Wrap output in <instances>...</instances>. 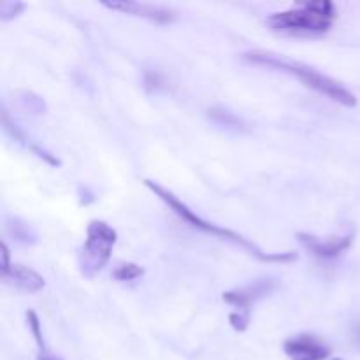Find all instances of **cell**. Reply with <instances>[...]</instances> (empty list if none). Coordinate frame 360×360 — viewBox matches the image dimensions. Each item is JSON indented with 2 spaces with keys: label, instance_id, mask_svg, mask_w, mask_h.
<instances>
[{
  "label": "cell",
  "instance_id": "obj_20",
  "mask_svg": "<svg viewBox=\"0 0 360 360\" xmlns=\"http://www.w3.org/2000/svg\"><path fill=\"white\" fill-rule=\"evenodd\" d=\"M0 257H2V276L4 274L9 273V269L13 267V264H11V252L9 248H7L6 243H0Z\"/></svg>",
  "mask_w": 360,
  "mask_h": 360
},
{
  "label": "cell",
  "instance_id": "obj_2",
  "mask_svg": "<svg viewBox=\"0 0 360 360\" xmlns=\"http://www.w3.org/2000/svg\"><path fill=\"white\" fill-rule=\"evenodd\" d=\"M144 185H146L148 188H150L151 192H153L155 195L162 200V202L167 204V206L171 207V210L174 211V213L178 214L183 221H186L188 225H192V227L197 229V231H202V232H206V234H213V236H217V238L225 239V241H232L234 245L245 248L250 255H253L255 259H259L260 262L288 264V262H294V260H297V253H294V252L266 253V252H262V250H260L255 243H252L250 239L243 238V236L238 234V232L231 231V229L220 227V225H217V224H211V221L202 220L200 217H197L195 211H192L188 206H186V204H183L181 200L174 195V193L169 192L167 188H164V186L158 185V183L151 181V179H144Z\"/></svg>",
  "mask_w": 360,
  "mask_h": 360
},
{
  "label": "cell",
  "instance_id": "obj_18",
  "mask_svg": "<svg viewBox=\"0 0 360 360\" xmlns=\"http://www.w3.org/2000/svg\"><path fill=\"white\" fill-rule=\"evenodd\" d=\"M229 322H231V326L234 327L238 333H245L250 326V313H243V311L231 313V316H229Z\"/></svg>",
  "mask_w": 360,
  "mask_h": 360
},
{
  "label": "cell",
  "instance_id": "obj_21",
  "mask_svg": "<svg viewBox=\"0 0 360 360\" xmlns=\"http://www.w3.org/2000/svg\"><path fill=\"white\" fill-rule=\"evenodd\" d=\"M39 360H60V359L51 357V355H48V354H41L39 355Z\"/></svg>",
  "mask_w": 360,
  "mask_h": 360
},
{
  "label": "cell",
  "instance_id": "obj_3",
  "mask_svg": "<svg viewBox=\"0 0 360 360\" xmlns=\"http://www.w3.org/2000/svg\"><path fill=\"white\" fill-rule=\"evenodd\" d=\"M338 20V9L329 0H315L294 6L288 11L271 14L267 27L287 35H322Z\"/></svg>",
  "mask_w": 360,
  "mask_h": 360
},
{
  "label": "cell",
  "instance_id": "obj_14",
  "mask_svg": "<svg viewBox=\"0 0 360 360\" xmlns=\"http://www.w3.org/2000/svg\"><path fill=\"white\" fill-rule=\"evenodd\" d=\"M144 86L148 91H162L167 90L169 83L164 74L158 72V70H146L144 72Z\"/></svg>",
  "mask_w": 360,
  "mask_h": 360
},
{
  "label": "cell",
  "instance_id": "obj_9",
  "mask_svg": "<svg viewBox=\"0 0 360 360\" xmlns=\"http://www.w3.org/2000/svg\"><path fill=\"white\" fill-rule=\"evenodd\" d=\"M2 278L4 280H9L14 287H18L23 292H28V294H35V292L42 290L46 285L44 278L41 274L35 273L30 267L21 266V264H13L9 273L4 274Z\"/></svg>",
  "mask_w": 360,
  "mask_h": 360
},
{
  "label": "cell",
  "instance_id": "obj_12",
  "mask_svg": "<svg viewBox=\"0 0 360 360\" xmlns=\"http://www.w3.org/2000/svg\"><path fill=\"white\" fill-rule=\"evenodd\" d=\"M27 323H28V329H30L32 336H34L35 343H37L39 350H41V354H48V352H46L44 338H42L41 320H39V316L35 315V311H32V309H28L27 311Z\"/></svg>",
  "mask_w": 360,
  "mask_h": 360
},
{
  "label": "cell",
  "instance_id": "obj_8",
  "mask_svg": "<svg viewBox=\"0 0 360 360\" xmlns=\"http://www.w3.org/2000/svg\"><path fill=\"white\" fill-rule=\"evenodd\" d=\"M299 243L311 253L316 259L323 260H333L338 259V257L343 255L348 248L354 243V236H341V238H330L327 241H322V239L315 238L311 234H304V232H299L297 234Z\"/></svg>",
  "mask_w": 360,
  "mask_h": 360
},
{
  "label": "cell",
  "instance_id": "obj_13",
  "mask_svg": "<svg viewBox=\"0 0 360 360\" xmlns=\"http://www.w3.org/2000/svg\"><path fill=\"white\" fill-rule=\"evenodd\" d=\"M20 101L25 111L32 112V115H44L46 112V102L32 91H23V98H20Z\"/></svg>",
  "mask_w": 360,
  "mask_h": 360
},
{
  "label": "cell",
  "instance_id": "obj_7",
  "mask_svg": "<svg viewBox=\"0 0 360 360\" xmlns=\"http://www.w3.org/2000/svg\"><path fill=\"white\" fill-rule=\"evenodd\" d=\"M108 9L118 11V13L130 14V16L146 18V20L153 21L158 25H169L176 21V13L169 7L155 6V4H144V2H132V0H122V2H104Z\"/></svg>",
  "mask_w": 360,
  "mask_h": 360
},
{
  "label": "cell",
  "instance_id": "obj_19",
  "mask_svg": "<svg viewBox=\"0 0 360 360\" xmlns=\"http://www.w3.org/2000/svg\"><path fill=\"white\" fill-rule=\"evenodd\" d=\"M30 150L34 151V153H37L39 158H42V160L48 162L49 165H53V167H58V165L62 164V162H60L55 155H51L48 150H44V148H39L37 144H30Z\"/></svg>",
  "mask_w": 360,
  "mask_h": 360
},
{
  "label": "cell",
  "instance_id": "obj_16",
  "mask_svg": "<svg viewBox=\"0 0 360 360\" xmlns=\"http://www.w3.org/2000/svg\"><path fill=\"white\" fill-rule=\"evenodd\" d=\"M2 125H4V129H6V132L9 134V136L13 137L14 141H18V143H23V144H27V146H30V144L27 143V137H25V134L20 130V127H18L16 123H13L9 120L6 109H2Z\"/></svg>",
  "mask_w": 360,
  "mask_h": 360
},
{
  "label": "cell",
  "instance_id": "obj_5",
  "mask_svg": "<svg viewBox=\"0 0 360 360\" xmlns=\"http://www.w3.org/2000/svg\"><path fill=\"white\" fill-rule=\"evenodd\" d=\"M278 287H280V283H278V280H274V278H262V280H257L255 283H250L243 288L224 292L221 299H224L227 304L234 306L236 311L250 313V309H252V306L255 304V302H259L260 299L273 294Z\"/></svg>",
  "mask_w": 360,
  "mask_h": 360
},
{
  "label": "cell",
  "instance_id": "obj_11",
  "mask_svg": "<svg viewBox=\"0 0 360 360\" xmlns=\"http://www.w3.org/2000/svg\"><path fill=\"white\" fill-rule=\"evenodd\" d=\"M143 274H144V267H141L139 264H132V262L122 264V266H118L115 271H112V278L118 281H132V280H137V278H141Z\"/></svg>",
  "mask_w": 360,
  "mask_h": 360
},
{
  "label": "cell",
  "instance_id": "obj_6",
  "mask_svg": "<svg viewBox=\"0 0 360 360\" xmlns=\"http://www.w3.org/2000/svg\"><path fill=\"white\" fill-rule=\"evenodd\" d=\"M283 352L292 360H327L333 354L329 345L313 334H299L285 341Z\"/></svg>",
  "mask_w": 360,
  "mask_h": 360
},
{
  "label": "cell",
  "instance_id": "obj_17",
  "mask_svg": "<svg viewBox=\"0 0 360 360\" xmlns=\"http://www.w3.org/2000/svg\"><path fill=\"white\" fill-rule=\"evenodd\" d=\"M11 232H13L14 238L21 243H35V234L30 232V229L25 224H20L18 220H14V224L11 225Z\"/></svg>",
  "mask_w": 360,
  "mask_h": 360
},
{
  "label": "cell",
  "instance_id": "obj_1",
  "mask_svg": "<svg viewBox=\"0 0 360 360\" xmlns=\"http://www.w3.org/2000/svg\"><path fill=\"white\" fill-rule=\"evenodd\" d=\"M246 62L253 63V65L269 67V69L283 70V72L297 76L302 83L311 90L319 91V94L326 95L330 101L338 102V104L345 105V108H355L357 105V97L348 90L345 84L340 81L333 79V77L326 76V74L319 72L313 67L306 65V63L295 62V60L287 58L283 55H276V53L264 51V49H253L243 55Z\"/></svg>",
  "mask_w": 360,
  "mask_h": 360
},
{
  "label": "cell",
  "instance_id": "obj_15",
  "mask_svg": "<svg viewBox=\"0 0 360 360\" xmlns=\"http://www.w3.org/2000/svg\"><path fill=\"white\" fill-rule=\"evenodd\" d=\"M25 11V4L18 2V0H6V2H0V20L9 21L13 18H18Z\"/></svg>",
  "mask_w": 360,
  "mask_h": 360
},
{
  "label": "cell",
  "instance_id": "obj_4",
  "mask_svg": "<svg viewBox=\"0 0 360 360\" xmlns=\"http://www.w3.org/2000/svg\"><path fill=\"white\" fill-rule=\"evenodd\" d=\"M118 241V234L111 225L102 220H94L88 224L86 241L79 255L81 274L86 278H94L101 273L105 264L111 259L112 246Z\"/></svg>",
  "mask_w": 360,
  "mask_h": 360
},
{
  "label": "cell",
  "instance_id": "obj_10",
  "mask_svg": "<svg viewBox=\"0 0 360 360\" xmlns=\"http://www.w3.org/2000/svg\"><path fill=\"white\" fill-rule=\"evenodd\" d=\"M210 118L213 120L214 123L221 127H227V129H234V130H246V123L239 118L238 115L234 112L227 111V109L221 108H213L210 109Z\"/></svg>",
  "mask_w": 360,
  "mask_h": 360
},
{
  "label": "cell",
  "instance_id": "obj_22",
  "mask_svg": "<svg viewBox=\"0 0 360 360\" xmlns=\"http://www.w3.org/2000/svg\"><path fill=\"white\" fill-rule=\"evenodd\" d=\"M334 360H341V359H334Z\"/></svg>",
  "mask_w": 360,
  "mask_h": 360
}]
</instances>
